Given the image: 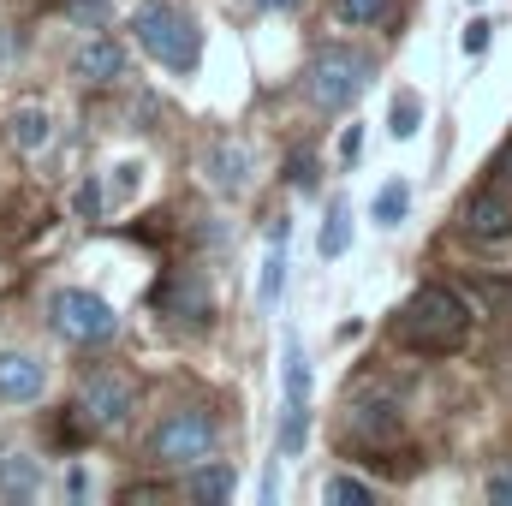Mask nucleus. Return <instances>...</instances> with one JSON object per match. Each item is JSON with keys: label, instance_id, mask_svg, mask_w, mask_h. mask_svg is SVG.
I'll return each instance as SVG.
<instances>
[{"label": "nucleus", "instance_id": "f257e3e1", "mask_svg": "<svg viewBox=\"0 0 512 506\" xmlns=\"http://www.w3.org/2000/svg\"><path fill=\"white\" fill-rule=\"evenodd\" d=\"M399 346L423 352V358H447L471 340V304L453 292V286H417L405 304H399Z\"/></svg>", "mask_w": 512, "mask_h": 506}, {"label": "nucleus", "instance_id": "f03ea898", "mask_svg": "<svg viewBox=\"0 0 512 506\" xmlns=\"http://www.w3.org/2000/svg\"><path fill=\"white\" fill-rule=\"evenodd\" d=\"M131 30H137V48L149 54V60H161L167 72H197V60H203V36H197V24L173 6V0H143L137 12H131Z\"/></svg>", "mask_w": 512, "mask_h": 506}, {"label": "nucleus", "instance_id": "7ed1b4c3", "mask_svg": "<svg viewBox=\"0 0 512 506\" xmlns=\"http://www.w3.org/2000/svg\"><path fill=\"white\" fill-rule=\"evenodd\" d=\"M370 54L364 48H322L316 60H310V72H304V90H310V102L322 108V114H346L364 90H370Z\"/></svg>", "mask_w": 512, "mask_h": 506}, {"label": "nucleus", "instance_id": "20e7f679", "mask_svg": "<svg viewBox=\"0 0 512 506\" xmlns=\"http://www.w3.org/2000/svg\"><path fill=\"white\" fill-rule=\"evenodd\" d=\"M48 328H54L60 340H72V346H108V340L120 334V316H114V304H108L102 292H90V286H60V292L48 298Z\"/></svg>", "mask_w": 512, "mask_h": 506}, {"label": "nucleus", "instance_id": "39448f33", "mask_svg": "<svg viewBox=\"0 0 512 506\" xmlns=\"http://www.w3.org/2000/svg\"><path fill=\"white\" fill-rule=\"evenodd\" d=\"M215 417L203 411V405H179V411H167L161 423H155V435H149V459L155 465H167V471H191L197 459H209L215 453Z\"/></svg>", "mask_w": 512, "mask_h": 506}, {"label": "nucleus", "instance_id": "423d86ee", "mask_svg": "<svg viewBox=\"0 0 512 506\" xmlns=\"http://www.w3.org/2000/svg\"><path fill=\"white\" fill-rule=\"evenodd\" d=\"M131 411H137V387L126 376H96V381H84V393H78V423L90 435L120 429Z\"/></svg>", "mask_w": 512, "mask_h": 506}, {"label": "nucleus", "instance_id": "0eeeda50", "mask_svg": "<svg viewBox=\"0 0 512 506\" xmlns=\"http://www.w3.org/2000/svg\"><path fill=\"white\" fill-rule=\"evenodd\" d=\"M459 233L471 239V245H512V197L507 191H477V197H465V209H459Z\"/></svg>", "mask_w": 512, "mask_h": 506}, {"label": "nucleus", "instance_id": "6e6552de", "mask_svg": "<svg viewBox=\"0 0 512 506\" xmlns=\"http://www.w3.org/2000/svg\"><path fill=\"white\" fill-rule=\"evenodd\" d=\"M203 179H209V191L215 197H245L256 179V161L245 143H233V137H215L209 149H203Z\"/></svg>", "mask_w": 512, "mask_h": 506}, {"label": "nucleus", "instance_id": "1a4fd4ad", "mask_svg": "<svg viewBox=\"0 0 512 506\" xmlns=\"http://www.w3.org/2000/svg\"><path fill=\"white\" fill-rule=\"evenodd\" d=\"M48 387V364L24 346H0V405H30Z\"/></svg>", "mask_w": 512, "mask_h": 506}, {"label": "nucleus", "instance_id": "9d476101", "mask_svg": "<svg viewBox=\"0 0 512 506\" xmlns=\"http://www.w3.org/2000/svg\"><path fill=\"white\" fill-rule=\"evenodd\" d=\"M346 429L358 441H370V447H393L405 435V411H399V399H358L352 417H346Z\"/></svg>", "mask_w": 512, "mask_h": 506}, {"label": "nucleus", "instance_id": "9b49d317", "mask_svg": "<svg viewBox=\"0 0 512 506\" xmlns=\"http://www.w3.org/2000/svg\"><path fill=\"white\" fill-rule=\"evenodd\" d=\"M72 78L78 84H120L126 78V48L114 36H90L78 54H72Z\"/></svg>", "mask_w": 512, "mask_h": 506}, {"label": "nucleus", "instance_id": "f8f14e48", "mask_svg": "<svg viewBox=\"0 0 512 506\" xmlns=\"http://www.w3.org/2000/svg\"><path fill=\"white\" fill-rule=\"evenodd\" d=\"M161 304H167L173 316H185V322H209V316H215V298H209L203 268H173V280H167Z\"/></svg>", "mask_w": 512, "mask_h": 506}, {"label": "nucleus", "instance_id": "ddd939ff", "mask_svg": "<svg viewBox=\"0 0 512 506\" xmlns=\"http://www.w3.org/2000/svg\"><path fill=\"white\" fill-rule=\"evenodd\" d=\"M233 489H239V471H233V465L197 459V465L185 471V495H191L197 506H221V501H233Z\"/></svg>", "mask_w": 512, "mask_h": 506}, {"label": "nucleus", "instance_id": "4468645a", "mask_svg": "<svg viewBox=\"0 0 512 506\" xmlns=\"http://www.w3.org/2000/svg\"><path fill=\"white\" fill-rule=\"evenodd\" d=\"M42 495V459H30V453H6L0 459V501L6 506H24Z\"/></svg>", "mask_w": 512, "mask_h": 506}, {"label": "nucleus", "instance_id": "2eb2a0df", "mask_svg": "<svg viewBox=\"0 0 512 506\" xmlns=\"http://www.w3.org/2000/svg\"><path fill=\"white\" fill-rule=\"evenodd\" d=\"M12 143H18L24 155H42V149L54 143V114H48L42 102H24V108L12 114Z\"/></svg>", "mask_w": 512, "mask_h": 506}, {"label": "nucleus", "instance_id": "dca6fc26", "mask_svg": "<svg viewBox=\"0 0 512 506\" xmlns=\"http://www.w3.org/2000/svg\"><path fill=\"white\" fill-rule=\"evenodd\" d=\"M346 245H352V203H346V197H328V215H322L316 251H322V262H334V256H346Z\"/></svg>", "mask_w": 512, "mask_h": 506}, {"label": "nucleus", "instance_id": "f3484780", "mask_svg": "<svg viewBox=\"0 0 512 506\" xmlns=\"http://www.w3.org/2000/svg\"><path fill=\"white\" fill-rule=\"evenodd\" d=\"M310 435V399H286L280 405V435H274V459H298Z\"/></svg>", "mask_w": 512, "mask_h": 506}, {"label": "nucleus", "instance_id": "a211bd4d", "mask_svg": "<svg viewBox=\"0 0 512 506\" xmlns=\"http://www.w3.org/2000/svg\"><path fill=\"white\" fill-rule=\"evenodd\" d=\"M387 131H393L399 143H411V137L423 131V96H417V90H399V96L387 102Z\"/></svg>", "mask_w": 512, "mask_h": 506}, {"label": "nucleus", "instance_id": "6ab92c4d", "mask_svg": "<svg viewBox=\"0 0 512 506\" xmlns=\"http://www.w3.org/2000/svg\"><path fill=\"white\" fill-rule=\"evenodd\" d=\"M370 215H376V227L393 233V227L411 215V185H405V179H387L382 191H376V209H370Z\"/></svg>", "mask_w": 512, "mask_h": 506}, {"label": "nucleus", "instance_id": "aec40b11", "mask_svg": "<svg viewBox=\"0 0 512 506\" xmlns=\"http://www.w3.org/2000/svg\"><path fill=\"white\" fill-rule=\"evenodd\" d=\"M280 292H286V245H268V256H262V280H256V304L274 310Z\"/></svg>", "mask_w": 512, "mask_h": 506}, {"label": "nucleus", "instance_id": "412c9836", "mask_svg": "<svg viewBox=\"0 0 512 506\" xmlns=\"http://www.w3.org/2000/svg\"><path fill=\"white\" fill-rule=\"evenodd\" d=\"M322 501H328V506H370V501H376V489H370L364 477H346V471H340V477H328V483H322Z\"/></svg>", "mask_w": 512, "mask_h": 506}, {"label": "nucleus", "instance_id": "4be33fe9", "mask_svg": "<svg viewBox=\"0 0 512 506\" xmlns=\"http://www.w3.org/2000/svg\"><path fill=\"white\" fill-rule=\"evenodd\" d=\"M387 12H393V0H334L340 24H382Z\"/></svg>", "mask_w": 512, "mask_h": 506}, {"label": "nucleus", "instance_id": "5701e85b", "mask_svg": "<svg viewBox=\"0 0 512 506\" xmlns=\"http://www.w3.org/2000/svg\"><path fill=\"white\" fill-rule=\"evenodd\" d=\"M66 18H72L78 30H108V18H114V0H66Z\"/></svg>", "mask_w": 512, "mask_h": 506}, {"label": "nucleus", "instance_id": "b1692460", "mask_svg": "<svg viewBox=\"0 0 512 506\" xmlns=\"http://www.w3.org/2000/svg\"><path fill=\"white\" fill-rule=\"evenodd\" d=\"M286 399H310V364L298 340H286Z\"/></svg>", "mask_w": 512, "mask_h": 506}, {"label": "nucleus", "instance_id": "393cba45", "mask_svg": "<svg viewBox=\"0 0 512 506\" xmlns=\"http://www.w3.org/2000/svg\"><path fill=\"white\" fill-rule=\"evenodd\" d=\"M102 209H108V191H102V179H84V185L72 191V215H78V221H102Z\"/></svg>", "mask_w": 512, "mask_h": 506}, {"label": "nucleus", "instance_id": "a878e982", "mask_svg": "<svg viewBox=\"0 0 512 506\" xmlns=\"http://www.w3.org/2000/svg\"><path fill=\"white\" fill-rule=\"evenodd\" d=\"M108 191H114V203H131L143 191V161H120L114 179H108Z\"/></svg>", "mask_w": 512, "mask_h": 506}, {"label": "nucleus", "instance_id": "bb28decb", "mask_svg": "<svg viewBox=\"0 0 512 506\" xmlns=\"http://www.w3.org/2000/svg\"><path fill=\"white\" fill-rule=\"evenodd\" d=\"M489 36H495V24H489V18H471V24H465V36H459V48H465V54H483V48H489Z\"/></svg>", "mask_w": 512, "mask_h": 506}, {"label": "nucleus", "instance_id": "cd10ccee", "mask_svg": "<svg viewBox=\"0 0 512 506\" xmlns=\"http://www.w3.org/2000/svg\"><path fill=\"white\" fill-rule=\"evenodd\" d=\"M286 179H292L298 191H316V161H310V149H298V155H292V173H286Z\"/></svg>", "mask_w": 512, "mask_h": 506}, {"label": "nucleus", "instance_id": "c85d7f7f", "mask_svg": "<svg viewBox=\"0 0 512 506\" xmlns=\"http://www.w3.org/2000/svg\"><path fill=\"white\" fill-rule=\"evenodd\" d=\"M358 155H364V126H346L340 131V167H358Z\"/></svg>", "mask_w": 512, "mask_h": 506}, {"label": "nucleus", "instance_id": "c756f323", "mask_svg": "<svg viewBox=\"0 0 512 506\" xmlns=\"http://www.w3.org/2000/svg\"><path fill=\"white\" fill-rule=\"evenodd\" d=\"M489 501L512 506V471H495V477H489Z\"/></svg>", "mask_w": 512, "mask_h": 506}, {"label": "nucleus", "instance_id": "7c9ffc66", "mask_svg": "<svg viewBox=\"0 0 512 506\" xmlns=\"http://www.w3.org/2000/svg\"><path fill=\"white\" fill-rule=\"evenodd\" d=\"M66 495H72V501H84V495H90V471H84V465H72V471H66Z\"/></svg>", "mask_w": 512, "mask_h": 506}, {"label": "nucleus", "instance_id": "2f4dec72", "mask_svg": "<svg viewBox=\"0 0 512 506\" xmlns=\"http://www.w3.org/2000/svg\"><path fill=\"white\" fill-rule=\"evenodd\" d=\"M495 185H512V137L501 143V155H495Z\"/></svg>", "mask_w": 512, "mask_h": 506}, {"label": "nucleus", "instance_id": "473e14b6", "mask_svg": "<svg viewBox=\"0 0 512 506\" xmlns=\"http://www.w3.org/2000/svg\"><path fill=\"white\" fill-rule=\"evenodd\" d=\"M256 6H268V12H292L298 0H256Z\"/></svg>", "mask_w": 512, "mask_h": 506}]
</instances>
